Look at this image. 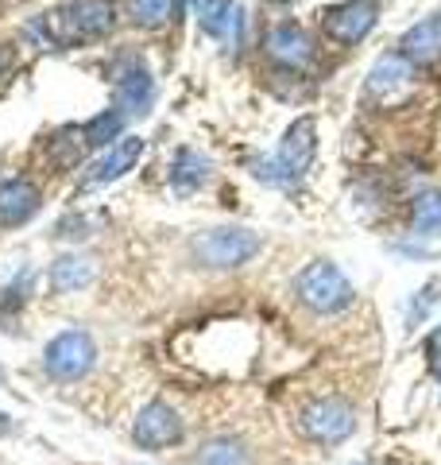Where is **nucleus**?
Masks as SVG:
<instances>
[{"label": "nucleus", "instance_id": "19", "mask_svg": "<svg viewBox=\"0 0 441 465\" xmlns=\"http://www.w3.org/2000/svg\"><path fill=\"white\" fill-rule=\"evenodd\" d=\"M124 133V113H116V109H105V113H97L90 124L82 128V143L85 148H113L116 140H121Z\"/></svg>", "mask_w": 441, "mask_h": 465}, {"label": "nucleus", "instance_id": "3", "mask_svg": "<svg viewBox=\"0 0 441 465\" xmlns=\"http://www.w3.org/2000/svg\"><path fill=\"white\" fill-rule=\"evenodd\" d=\"M260 249H263V237L256 229H244V225H217V229H205L190 241V256H194L201 268H213V272L240 268Z\"/></svg>", "mask_w": 441, "mask_h": 465}, {"label": "nucleus", "instance_id": "24", "mask_svg": "<svg viewBox=\"0 0 441 465\" xmlns=\"http://www.w3.org/2000/svg\"><path fill=\"white\" fill-rule=\"evenodd\" d=\"M8 66H12V54H8V47H0V78L8 74Z\"/></svg>", "mask_w": 441, "mask_h": 465}, {"label": "nucleus", "instance_id": "2", "mask_svg": "<svg viewBox=\"0 0 441 465\" xmlns=\"http://www.w3.org/2000/svg\"><path fill=\"white\" fill-rule=\"evenodd\" d=\"M314 152H318V124H314V116H299V121L287 128V136L279 140V152L271 159H256L252 163V174L260 183L290 186L314 163Z\"/></svg>", "mask_w": 441, "mask_h": 465}, {"label": "nucleus", "instance_id": "6", "mask_svg": "<svg viewBox=\"0 0 441 465\" xmlns=\"http://www.w3.org/2000/svg\"><path fill=\"white\" fill-rule=\"evenodd\" d=\"M415 63L410 58H403L399 51H387L379 54L372 70H368V82H364V94L376 101L379 109H399L403 101L415 97L418 90V78H415Z\"/></svg>", "mask_w": 441, "mask_h": 465}, {"label": "nucleus", "instance_id": "15", "mask_svg": "<svg viewBox=\"0 0 441 465\" xmlns=\"http://www.w3.org/2000/svg\"><path fill=\"white\" fill-rule=\"evenodd\" d=\"M39 191L27 179H5L0 183V225H24L39 213Z\"/></svg>", "mask_w": 441, "mask_h": 465}, {"label": "nucleus", "instance_id": "14", "mask_svg": "<svg viewBox=\"0 0 441 465\" xmlns=\"http://www.w3.org/2000/svg\"><path fill=\"white\" fill-rule=\"evenodd\" d=\"M399 54L410 58L415 66H434L441 63V12L418 20L415 27H407L399 39Z\"/></svg>", "mask_w": 441, "mask_h": 465}, {"label": "nucleus", "instance_id": "21", "mask_svg": "<svg viewBox=\"0 0 441 465\" xmlns=\"http://www.w3.org/2000/svg\"><path fill=\"white\" fill-rule=\"evenodd\" d=\"M174 5H179V0H128V20L152 32V27L171 24Z\"/></svg>", "mask_w": 441, "mask_h": 465}, {"label": "nucleus", "instance_id": "16", "mask_svg": "<svg viewBox=\"0 0 441 465\" xmlns=\"http://www.w3.org/2000/svg\"><path fill=\"white\" fill-rule=\"evenodd\" d=\"M47 280H51L54 295H74V291H82V287L93 283V260H85L82 252H66V256L51 260Z\"/></svg>", "mask_w": 441, "mask_h": 465}, {"label": "nucleus", "instance_id": "1", "mask_svg": "<svg viewBox=\"0 0 441 465\" xmlns=\"http://www.w3.org/2000/svg\"><path fill=\"white\" fill-rule=\"evenodd\" d=\"M116 24V0H70V5L43 12V16L27 27L32 35H43L47 47H70L82 39L109 35Z\"/></svg>", "mask_w": 441, "mask_h": 465}, {"label": "nucleus", "instance_id": "25", "mask_svg": "<svg viewBox=\"0 0 441 465\" xmlns=\"http://www.w3.org/2000/svg\"><path fill=\"white\" fill-rule=\"evenodd\" d=\"M8 430H12V423H8V415L0 411V434H8Z\"/></svg>", "mask_w": 441, "mask_h": 465}, {"label": "nucleus", "instance_id": "23", "mask_svg": "<svg viewBox=\"0 0 441 465\" xmlns=\"http://www.w3.org/2000/svg\"><path fill=\"white\" fill-rule=\"evenodd\" d=\"M426 353H430V357H426V361H430V369H437L441 365V330L434 333L430 341H426Z\"/></svg>", "mask_w": 441, "mask_h": 465}, {"label": "nucleus", "instance_id": "22", "mask_svg": "<svg viewBox=\"0 0 441 465\" xmlns=\"http://www.w3.org/2000/svg\"><path fill=\"white\" fill-rule=\"evenodd\" d=\"M437 291H441V283H437V280H434V283H426V291H418V299L410 302V326H418V318L426 322V314H430V307L441 299Z\"/></svg>", "mask_w": 441, "mask_h": 465}, {"label": "nucleus", "instance_id": "7", "mask_svg": "<svg viewBox=\"0 0 441 465\" xmlns=\"http://www.w3.org/2000/svg\"><path fill=\"white\" fill-rule=\"evenodd\" d=\"M93 365H97V345L85 330H63L43 349V369H47L51 381L74 384L82 376H90Z\"/></svg>", "mask_w": 441, "mask_h": 465}, {"label": "nucleus", "instance_id": "4", "mask_svg": "<svg viewBox=\"0 0 441 465\" xmlns=\"http://www.w3.org/2000/svg\"><path fill=\"white\" fill-rule=\"evenodd\" d=\"M294 295L314 314H341L345 307H352L357 291H352L348 275L337 264H329V260H310V264L294 275Z\"/></svg>", "mask_w": 441, "mask_h": 465}, {"label": "nucleus", "instance_id": "10", "mask_svg": "<svg viewBox=\"0 0 441 465\" xmlns=\"http://www.w3.org/2000/svg\"><path fill=\"white\" fill-rule=\"evenodd\" d=\"M321 27H326V35L333 43L352 47V43H360L376 27V5L372 0H341V5L321 12Z\"/></svg>", "mask_w": 441, "mask_h": 465}, {"label": "nucleus", "instance_id": "27", "mask_svg": "<svg viewBox=\"0 0 441 465\" xmlns=\"http://www.w3.org/2000/svg\"><path fill=\"white\" fill-rule=\"evenodd\" d=\"M434 372H437V381H441V365H437V369H434Z\"/></svg>", "mask_w": 441, "mask_h": 465}, {"label": "nucleus", "instance_id": "11", "mask_svg": "<svg viewBox=\"0 0 441 465\" xmlns=\"http://www.w3.org/2000/svg\"><path fill=\"white\" fill-rule=\"evenodd\" d=\"M140 159H143V140L140 136H121L113 148H105L90 167H85L82 186L85 191H90V186H109L116 179H124L128 171H136Z\"/></svg>", "mask_w": 441, "mask_h": 465}, {"label": "nucleus", "instance_id": "17", "mask_svg": "<svg viewBox=\"0 0 441 465\" xmlns=\"http://www.w3.org/2000/svg\"><path fill=\"white\" fill-rule=\"evenodd\" d=\"M171 191L174 194H194V191H201L205 183H210V159H205L201 152H194V148H182L179 155L171 159Z\"/></svg>", "mask_w": 441, "mask_h": 465}, {"label": "nucleus", "instance_id": "8", "mask_svg": "<svg viewBox=\"0 0 441 465\" xmlns=\"http://www.w3.org/2000/svg\"><path fill=\"white\" fill-rule=\"evenodd\" d=\"M182 434H186L182 415L163 400L147 403L136 415V427H132V439H136V446H143V450H171V446L182 442Z\"/></svg>", "mask_w": 441, "mask_h": 465}, {"label": "nucleus", "instance_id": "13", "mask_svg": "<svg viewBox=\"0 0 441 465\" xmlns=\"http://www.w3.org/2000/svg\"><path fill=\"white\" fill-rule=\"evenodd\" d=\"M198 24L210 39L237 47L240 35H244V8H240V0H201Z\"/></svg>", "mask_w": 441, "mask_h": 465}, {"label": "nucleus", "instance_id": "12", "mask_svg": "<svg viewBox=\"0 0 441 465\" xmlns=\"http://www.w3.org/2000/svg\"><path fill=\"white\" fill-rule=\"evenodd\" d=\"M263 51H268L271 63L287 66V70H306L314 63V39L306 35V27L299 24H279L263 39Z\"/></svg>", "mask_w": 441, "mask_h": 465}, {"label": "nucleus", "instance_id": "26", "mask_svg": "<svg viewBox=\"0 0 441 465\" xmlns=\"http://www.w3.org/2000/svg\"><path fill=\"white\" fill-rule=\"evenodd\" d=\"M182 5H201V0H182Z\"/></svg>", "mask_w": 441, "mask_h": 465}, {"label": "nucleus", "instance_id": "18", "mask_svg": "<svg viewBox=\"0 0 441 465\" xmlns=\"http://www.w3.org/2000/svg\"><path fill=\"white\" fill-rule=\"evenodd\" d=\"M194 465H252V461H248V450H244L240 439H232V434H220V439L201 442Z\"/></svg>", "mask_w": 441, "mask_h": 465}, {"label": "nucleus", "instance_id": "5", "mask_svg": "<svg viewBox=\"0 0 441 465\" xmlns=\"http://www.w3.org/2000/svg\"><path fill=\"white\" fill-rule=\"evenodd\" d=\"M299 430L318 446H341L357 430V407L341 396L310 400L299 411Z\"/></svg>", "mask_w": 441, "mask_h": 465}, {"label": "nucleus", "instance_id": "9", "mask_svg": "<svg viewBox=\"0 0 441 465\" xmlns=\"http://www.w3.org/2000/svg\"><path fill=\"white\" fill-rule=\"evenodd\" d=\"M113 90H116V105L128 116H147L155 101V78L143 66V58H121L113 70Z\"/></svg>", "mask_w": 441, "mask_h": 465}, {"label": "nucleus", "instance_id": "20", "mask_svg": "<svg viewBox=\"0 0 441 465\" xmlns=\"http://www.w3.org/2000/svg\"><path fill=\"white\" fill-rule=\"evenodd\" d=\"M410 222L418 237H441V191H422L410 206Z\"/></svg>", "mask_w": 441, "mask_h": 465}]
</instances>
